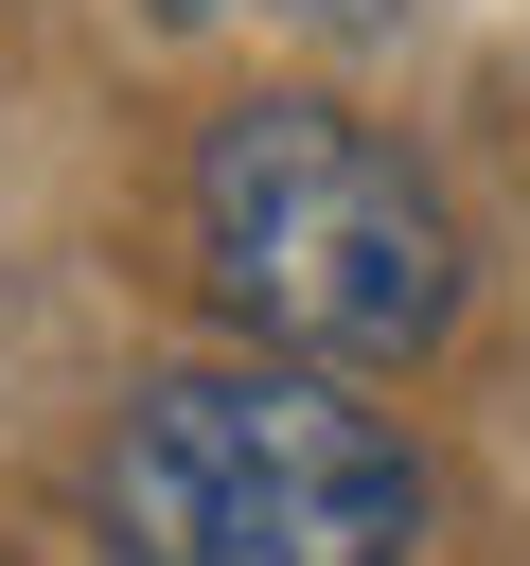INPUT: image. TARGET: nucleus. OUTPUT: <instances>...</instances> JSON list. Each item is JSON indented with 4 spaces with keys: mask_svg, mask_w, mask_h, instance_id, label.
Here are the masks:
<instances>
[{
    "mask_svg": "<svg viewBox=\"0 0 530 566\" xmlns=\"http://www.w3.org/2000/svg\"><path fill=\"white\" fill-rule=\"evenodd\" d=\"M88 513L124 566H406L424 460L353 389L247 354V371H141L88 460Z\"/></svg>",
    "mask_w": 530,
    "mask_h": 566,
    "instance_id": "obj_2",
    "label": "nucleus"
},
{
    "mask_svg": "<svg viewBox=\"0 0 530 566\" xmlns=\"http://www.w3.org/2000/svg\"><path fill=\"white\" fill-rule=\"evenodd\" d=\"M194 283L247 354L283 371H389L459 318V212L424 159L318 88H247L194 124Z\"/></svg>",
    "mask_w": 530,
    "mask_h": 566,
    "instance_id": "obj_1",
    "label": "nucleus"
}]
</instances>
